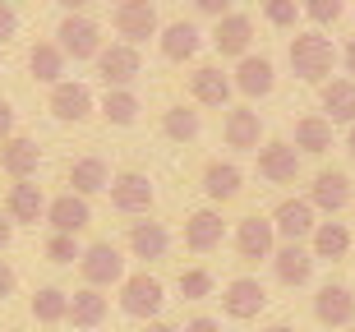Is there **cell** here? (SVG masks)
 <instances>
[{"label": "cell", "mask_w": 355, "mask_h": 332, "mask_svg": "<svg viewBox=\"0 0 355 332\" xmlns=\"http://www.w3.org/2000/svg\"><path fill=\"white\" fill-rule=\"evenodd\" d=\"M46 222H51V231L79 236V231H88V222H92V208H88V199H83V194L65 189V194H55V199H46Z\"/></svg>", "instance_id": "24"}, {"label": "cell", "mask_w": 355, "mask_h": 332, "mask_svg": "<svg viewBox=\"0 0 355 332\" xmlns=\"http://www.w3.org/2000/svg\"><path fill=\"white\" fill-rule=\"evenodd\" d=\"M268 332H295V328H286V323H272V328H268Z\"/></svg>", "instance_id": "50"}, {"label": "cell", "mask_w": 355, "mask_h": 332, "mask_svg": "<svg viewBox=\"0 0 355 332\" xmlns=\"http://www.w3.org/2000/svg\"><path fill=\"white\" fill-rule=\"evenodd\" d=\"M222 139L226 148H236V152H254V148L263 143V116L254 107H231L222 120Z\"/></svg>", "instance_id": "23"}, {"label": "cell", "mask_w": 355, "mask_h": 332, "mask_svg": "<svg viewBox=\"0 0 355 332\" xmlns=\"http://www.w3.org/2000/svg\"><path fill=\"white\" fill-rule=\"evenodd\" d=\"M300 148L291 143V139H268L259 148V175H263L268 185H295L300 180Z\"/></svg>", "instance_id": "9"}, {"label": "cell", "mask_w": 355, "mask_h": 332, "mask_svg": "<svg viewBox=\"0 0 355 332\" xmlns=\"http://www.w3.org/2000/svg\"><path fill=\"white\" fill-rule=\"evenodd\" d=\"M46 111H51L60 125H83V120L97 111L92 102V88L88 83H74V79H60L51 83V97H46Z\"/></svg>", "instance_id": "11"}, {"label": "cell", "mask_w": 355, "mask_h": 332, "mask_svg": "<svg viewBox=\"0 0 355 332\" xmlns=\"http://www.w3.org/2000/svg\"><path fill=\"white\" fill-rule=\"evenodd\" d=\"M55 5H60V10H65V14H83V10H88V5H92V0H55Z\"/></svg>", "instance_id": "47"}, {"label": "cell", "mask_w": 355, "mask_h": 332, "mask_svg": "<svg viewBox=\"0 0 355 332\" xmlns=\"http://www.w3.org/2000/svg\"><path fill=\"white\" fill-rule=\"evenodd\" d=\"M236 83L222 65H194L189 69V102L194 107H231Z\"/></svg>", "instance_id": "14"}, {"label": "cell", "mask_w": 355, "mask_h": 332, "mask_svg": "<svg viewBox=\"0 0 355 332\" xmlns=\"http://www.w3.org/2000/svg\"><path fill=\"white\" fill-rule=\"evenodd\" d=\"M157 46H162V60H171V65H189V60L203 51V28L189 24V19H171V24H162Z\"/></svg>", "instance_id": "15"}, {"label": "cell", "mask_w": 355, "mask_h": 332, "mask_svg": "<svg viewBox=\"0 0 355 332\" xmlns=\"http://www.w3.org/2000/svg\"><path fill=\"white\" fill-rule=\"evenodd\" d=\"M55 42H60V51H65L69 60H97V51L106 46L102 24L88 19V14H65L60 28H55Z\"/></svg>", "instance_id": "5"}, {"label": "cell", "mask_w": 355, "mask_h": 332, "mask_svg": "<svg viewBox=\"0 0 355 332\" xmlns=\"http://www.w3.org/2000/svg\"><path fill=\"white\" fill-rule=\"evenodd\" d=\"M314 319L323 323V328H351V323H355L351 286H342V281H323L318 295H314Z\"/></svg>", "instance_id": "20"}, {"label": "cell", "mask_w": 355, "mask_h": 332, "mask_svg": "<svg viewBox=\"0 0 355 332\" xmlns=\"http://www.w3.org/2000/svg\"><path fill=\"white\" fill-rule=\"evenodd\" d=\"M5 213H10V222L19 226H37L46 222V194H42V185H33V180H14L10 194H5Z\"/></svg>", "instance_id": "25"}, {"label": "cell", "mask_w": 355, "mask_h": 332, "mask_svg": "<svg viewBox=\"0 0 355 332\" xmlns=\"http://www.w3.org/2000/svg\"><path fill=\"white\" fill-rule=\"evenodd\" d=\"M14 33H19V10L10 0H0V42H10Z\"/></svg>", "instance_id": "40"}, {"label": "cell", "mask_w": 355, "mask_h": 332, "mask_svg": "<svg viewBox=\"0 0 355 332\" xmlns=\"http://www.w3.org/2000/svg\"><path fill=\"white\" fill-rule=\"evenodd\" d=\"M346 152L355 157V125H346Z\"/></svg>", "instance_id": "49"}, {"label": "cell", "mask_w": 355, "mask_h": 332, "mask_svg": "<svg viewBox=\"0 0 355 332\" xmlns=\"http://www.w3.org/2000/svg\"><path fill=\"white\" fill-rule=\"evenodd\" d=\"M79 272H83V286H97V291L120 286L125 281V250L116 240H92L79 254Z\"/></svg>", "instance_id": "3"}, {"label": "cell", "mask_w": 355, "mask_h": 332, "mask_svg": "<svg viewBox=\"0 0 355 332\" xmlns=\"http://www.w3.org/2000/svg\"><path fill=\"white\" fill-rule=\"evenodd\" d=\"M342 65H346V74L355 79V37H346V46H342Z\"/></svg>", "instance_id": "46"}, {"label": "cell", "mask_w": 355, "mask_h": 332, "mask_svg": "<svg viewBox=\"0 0 355 332\" xmlns=\"http://www.w3.org/2000/svg\"><path fill=\"white\" fill-rule=\"evenodd\" d=\"M175 291L184 300H208L217 291V277H212L208 268H180V277H175Z\"/></svg>", "instance_id": "36"}, {"label": "cell", "mask_w": 355, "mask_h": 332, "mask_svg": "<svg viewBox=\"0 0 355 332\" xmlns=\"http://www.w3.org/2000/svg\"><path fill=\"white\" fill-rule=\"evenodd\" d=\"M162 134L175 139V143H194L203 134V116L194 111V102H175V107L162 111Z\"/></svg>", "instance_id": "32"}, {"label": "cell", "mask_w": 355, "mask_h": 332, "mask_svg": "<svg viewBox=\"0 0 355 332\" xmlns=\"http://www.w3.org/2000/svg\"><path fill=\"white\" fill-rule=\"evenodd\" d=\"M180 332H222V319H212V314H194Z\"/></svg>", "instance_id": "42"}, {"label": "cell", "mask_w": 355, "mask_h": 332, "mask_svg": "<svg viewBox=\"0 0 355 332\" xmlns=\"http://www.w3.org/2000/svg\"><path fill=\"white\" fill-rule=\"evenodd\" d=\"M37 166H42L37 139H28V134H10V139H0V171L10 175V180H33Z\"/></svg>", "instance_id": "21"}, {"label": "cell", "mask_w": 355, "mask_h": 332, "mask_svg": "<svg viewBox=\"0 0 355 332\" xmlns=\"http://www.w3.org/2000/svg\"><path fill=\"white\" fill-rule=\"evenodd\" d=\"M65 65H69V55L60 51V42H33L28 69H33V79H37V83H60V79H65Z\"/></svg>", "instance_id": "31"}, {"label": "cell", "mask_w": 355, "mask_h": 332, "mask_svg": "<svg viewBox=\"0 0 355 332\" xmlns=\"http://www.w3.org/2000/svg\"><path fill=\"white\" fill-rule=\"evenodd\" d=\"M259 5H263V19L272 28H282V33H291V28L304 19V14H300V0H259Z\"/></svg>", "instance_id": "37"}, {"label": "cell", "mask_w": 355, "mask_h": 332, "mask_svg": "<svg viewBox=\"0 0 355 332\" xmlns=\"http://www.w3.org/2000/svg\"><path fill=\"white\" fill-rule=\"evenodd\" d=\"M300 14L309 19V24L328 28V24H337V19L346 14V0H300Z\"/></svg>", "instance_id": "38"}, {"label": "cell", "mask_w": 355, "mask_h": 332, "mask_svg": "<svg viewBox=\"0 0 355 332\" xmlns=\"http://www.w3.org/2000/svg\"><path fill=\"white\" fill-rule=\"evenodd\" d=\"M162 305H166V286H162L153 272H125V281H120V309L130 314V319L139 323H153L162 314Z\"/></svg>", "instance_id": "2"}, {"label": "cell", "mask_w": 355, "mask_h": 332, "mask_svg": "<svg viewBox=\"0 0 355 332\" xmlns=\"http://www.w3.org/2000/svg\"><path fill=\"white\" fill-rule=\"evenodd\" d=\"M69 189L74 194H83V199H92V194H106L111 189V166H106L102 157H74L65 171Z\"/></svg>", "instance_id": "28"}, {"label": "cell", "mask_w": 355, "mask_h": 332, "mask_svg": "<svg viewBox=\"0 0 355 332\" xmlns=\"http://www.w3.org/2000/svg\"><path fill=\"white\" fill-rule=\"evenodd\" d=\"M92 65H97L106 88H134V79L144 74V55H139V46H130V42H111V46L97 51Z\"/></svg>", "instance_id": "6"}, {"label": "cell", "mask_w": 355, "mask_h": 332, "mask_svg": "<svg viewBox=\"0 0 355 332\" xmlns=\"http://www.w3.org/2000/svg\"><path fill=\"white\" fill-rule=\"evenodd\" d=\"M282 245L277 240V226L268 213H250L236 222V254L240 259H250V263H259V259H272V250Z\"/></svg>", "instance_id": "10"}, {"label": "cell", "mask_w": 355, "mask_h": 332, "mask_svg": "<svg viewBox=\"0 0 355 332\" xmlns=\"http://www.w3.org/2000/svg\"><path fill=\"white\" fill-rule=\"evenodd\" d=\"M304 199L314 203V213L337 217L346 203L355 199V185H351V175H346V171H337V166H323V171L314 175V185H309V194H304Z\"/></svg>", "instance_id": "12"}, {"label": "cell", "mask_w": 355, "mask_h": 332, "mask_svg": "<svg viewBox=\"0 0 355 332\" xmlns=\"http://www.w3.org/2000/svg\"><path fill=\"white\" fill-rule=\"evenodd\" d=\"M309 254L314 259H346L351 254V226L337 222V217H328V222H318L314 226V236H309Z\"/></svg>", "instance_id": "30"}, {"label": "cell", "mask_w": 355, "mask_h": 332, "mask_svg": "<svg viewBox=\"0 0 355 332\" xmlns=\"http://www.w3.org/2000/svg\"><path fill=\"white\" fill-rule=\"evenodd\" d=\"M272 277L282 281V286H309V277H314V254H309V245H295V240H282L272 250Z\"/></svg>", "instance_id": "16"}, {"label": "cell", "mask_w": 355, "mask_h": 332, "mask_svg": "<svg viewBox=\"0 0 355 332\" xmlns=\"http://www.w3.org/2000/svg\"><path fill=\"white\" fill-rule=\"evenodd\" d=\"M10 332H19V328H10Z\"/></svg>", "instance_id": "53"}, {"label": "cell", "mask_w": 355, "mask_h": 332, "mask_svg": "<svg viewBox=\"0 0 355 332\" xmlns=\"http://www.w3.org/2000/svg\"><path fill=\"white\" fill-rule=\"evenodd\" d=\"M79 254H83L79 236H65V231H51L46 236V259L51 263H79Z\"/></svg>", "instance_id": "39"}, {"label": "cell", "mask_w": 355, "mask_h": 332, "mask_svg": "<svg viewBox=\"0 0 355 332\" xmlns=\"http://www.w3.org/2000/svg\"><path fill=\"white\" fill-rule=\"evenodd\" d=\"M10 5H19V0H10Z\"/></svg>", "instance_id": "52"}, {"label": "cell", "mask_w": 355, "mask_h": 332, "mask_svg": "<svg viewBox=\"0 0 355 332\" xmlns=\"http://www.w3.org/2000/svg\"><path fill=\"white\" fill-rule=\"evenodd\" d=\"M106 314H111V305H106V295L97 291V286H79V291H69V314L65 323H74V328H102Z\"/></svg>", "instance_id": "29"}, {"label": "cell", "mask_w": 355, "mask_h": 332, "mask_svg": "<svg viewBox=\"0 0 355 332\" xmlns=\"http://www.w3.org/2000/svg\"><path fill=\"white\" fill-rule=\"evenodd\" d=\"M106 194H111V208L125 213V217H148L153 213V199H157L153 194V180L144 171H116Z\"/></svg>", "instance_id": "7"}, {"label": "cell", "mask_w": 355, "mask_h": 332, "mask_svg": "<svg viewBox=\"0 0 355 332\" xmlns=\"http://www.w3.org/2000/svg\"><path fill=\"white\" fill-rule=\"evenodd\" d=\"M125 250H130V259L157 263V259H166V254H171V231H166V222H153V217H144V222H130Z\"/></svg>", "instance_id": "19"}, {"label": "cell", "mask_w": 355, "mask_h": 332, "mask_svg": "<svg viewBox=\"0 0 355 332\" xmlns=\"http://www.w3.org/2000/svg\"><path fill=\"white\" fill-rule=\"evenodd\" d=\"M231 83H236V93L240 97H250V102H259V97H268L277 88V69L268 55H240L236 69H231Z\"/></svg>", "instance_id": "17"}, {"label": "cell", "mask_w": 355, "mask_h": 332, "mask_svg": "<svg viewBox=\"0 0 355 332\" xmlns=\"http://www.w3.org/2000/svg\"><path fill=\"white\" fill-rule=\"evenodd\" d=\"M14 286H19V277H14V268L5 263V259H0V300H10Z\"/></svg>", "instance_id": "43"}, {"label": "cell", "mask_w": 355, "mask_h": 332, "mask_svg": "<svg viewBox=\"0 0 355 332\" xmlns=\"http://www.w3.org/2000/svg\"><path fill=\"white\" fill-rule=\"evenodd\" d=\"M222 240H226V222L217 208H198V213L184 217V250L189 254H212L222 250Z\"/></svg>", "instance_id": "22"}, {"label": "cell", "mask_w": 355, "mask_h": 332, "mask_svg": "<svg viewBox=\"0 0 355 332\" xmlns=\"http://www.w3.org/2000/svg\"><path fill=\"white\" fill-rule=\"evenodd\" d=\"M240 189H245V171H240L236 161L212 157L208 166H203V194H208L212 203H236Z\"/></svg>", "instance_id": "26"}, {"label": "cell", "mask_w": 355, "mask_h": 332, "mask_svg": "<svg viewBox=\"0 0 355 332\" xmlns=\"http://www.w3.org/2000/svg\"><path fill=\"white\" fill-rule=\"evenodd\" d=\"M111 24H116L120 42H130V46H144L148 37L162 33V19H157V5L153 0H116Z\"/></svg>", "instance_id": "4"}, {"label": "cell", "mask_w": 355, "mask_h": 332, "mask_svg": "<svg viewBox=\"0 0 355 332\" xmlns=\"http://www.w3.org/2000/svg\"><path fill=\"white\" fill-rule=\"evenodd\" d=\"M10 240H14V222L10 213H0V250H10Z\"/></svg>", "instance_id": "45"}, {"label": "cell", "mask_w": 355, "mask_h": 332, "mask_svg": "<svg viewBox=\"0 0 355 332\" xmlns=\"http://www.w3.org/2000/svg\"><path fill=\"white\" fill-rule=\"evenodd\" d=\"M291 143L300 148V152H309V157H323V152L332 148V120L328 116H300Z\"/></svg>", "instance_id": "33"}, {"label": "cell", "mask_w": 355, "mask_h": 332, "mask_svg": "<svg viewBox=\"0 0 355 332\" xmlns=\"http://www.w3.org/2000/svg\"><path fill=\"white\" fill-rule=\"evenodd\" d=\"M272 226H277V240H295V245H309V236H314V226H318V213H314V203L309 199H282L272 208Z\"/></svg>", "instance_id": "13"}, {"label": "cell", "mask_w": 355, "mask_h": 332, "mask_svg": "<svg viewBox=\"0 0 355 332\" xmlns=\"http://www.w3.org/2000/svg\"><path fill=\"white\" fill-rule=\"evenodd\" d=\"M231 5H236V0H194V10L203 14V19H222V14H231Z\"/></svg>", "instance_id": "41"}, {"label": "cell", "mask_w": 355, "mask_h": 332, "mask_svg": "<svg viewBox=\"0 0 355 332\" xmlns=\"http://www.w3.org/2000/svg\"><path fill=\"white\" fill-rule=\"evenodd\" d=\"M286 60H291V74L304 83H323L332 79V65L342 60V51L332 46V37H323V33H295L286 46Z\"/></svg>", "instance_id": "1"}, {"label": "cell", "mask_w": 355, "mask_h": 332, "mask_svg": "<svg viewBox=\"0 0 355 332\" xmlns=\"http://www.w3.org/2000/svg\"><path fill=\"white\" fill-rule=\"evenodd\" d=\"M346 332H355V323H351V328H346Z\"/></svg>", "instance_id": "51"}, {"label": "cell", "mask_w": 355, "mask_h": 332, "mask_svg": "<svg viewBox=\"0 0 355 332\" xmlns=\"http://www.w3.org/2000/svg\"><path fill=\"white\" fill-rule=\"evenodd\" d=\"M318 107L332 125H355V79H323L318 83Z\"/></svg>", "instance_id": "27"}, {"label": "cell", "mask_w": 355, "mask_h": 332, "mask_svg": "<svg viewBox=\"0 0 355 332\" xmlns=\"http://www.w3.org/2000/svg\"><path fill=\"white\" fill-rule=\"evenodd\" d=\"M14 120H19V116H14V107L0 97V139H10V134H14Z\"/></svg>", "instance_id": "44"}, {"label": "cell", "mask_w": 355, "mask_h": 332, "mask_svg": "<svg viewBox=\"0 0 355 332\" xmlns=\"http://www.w3.org/2000/svg\"><path fill=\"white\" fill-rule=\"evenodd\" d=\"M144 332H180V328H175V323H162V319H153Z\"/></svg>", "instance_id": "48"}, {"label": "cell", "mask_w": 355, "mask_h": 332, "mask_svg": "<svg viewBox=\"0 0 355 332\" xmlns=\"http://www.w3.org/2000/svg\"><path fill=\"white\" fill-rule=\"evenodd\" d=\"M28 309H33V319H37V323H65L69 291H60V286H37L33 300H28Z\"/></svg>", "instance_id": "35"}, {"label": "cell", "mask_w": 355, "mask_h": 332, "mask_svg": "<svg viewBox=\"0 0 355 332\" xmlns=\"http://www.w3.org/2000/svg\"><path fill=\"white\" fill-rule=\"evenodd\" d=\"M222 309H226V319H236V323L259 319L268 309V286L259 277H231L222 286Z\"/></svg>", "instance_id": "8"}, {"label": "cell", "mask_w": 355, "mask_h": 332, "mask_svg": "<svg viewBox=\"0 0 355 332\" xmlns=\"http://www.w3.org/2000/svg\"><path fill=\"white\" fill-rule=\"evenodd\" d=\"M212 46H217V55H231V60H240V55H250L254 46V19L250 14H222V19H212Z\"/></svg>", "instance_id": "18"}, {"label": "cell", "mask_w": 355, "mask_h": 332, "mask_svg": "<svg viewBox=\"0 0 355 332\" xmlns=\"http://www.w3.org/2000/svg\"><path fill=\"white\" fill-rule=\"evenodd\" d=\"M106 116V125H120V130H130L134 120H139V111H144V102H139V93L134 88H106L102 107H97Z\"/></svg>", "instance_id": "34"}]
</instances>
